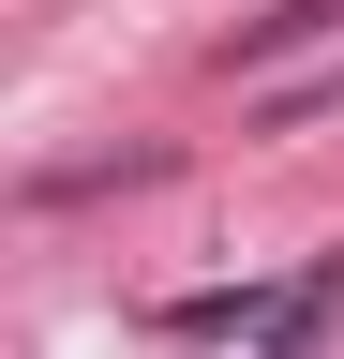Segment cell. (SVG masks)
Returning a JSON list of instances; mask_svg holds the SVG:
<instances>
[{"label":"cell","instance_id":"cell-1","mask_svg":"<svg viewBox=\"0 0 344 359\" xmlns=\"http://www.w3.org/2000/svg\"><path fill=\"white\" fill-rule=\"evenodd\" d=\"M329 30H344V0H270V15L225 30V75H270V60H299V45H329Z\"/></svg>","mask_w":344,"mask_h":359},{"label":"cell","instance_id":"cell-2","mask_svg":"<svg viewBox=\"0 0 344 359\" xmlns=\"http://www.w3.org/2000/svg\"><path fill=\"white\" fill-rule=\"evenodd\" d=\"M329 105H344V60H329V75H299V90H270V105H254L240 135H315Z\"/></svg>","mask_w":344,"mask_h":359}]
</instances>
